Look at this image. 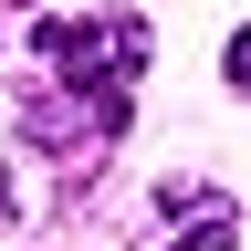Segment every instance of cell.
I'll return each instance as SVG.
<instances>
[{
	"label": "cell",
	"instance_id": "cell-1",
	"mask_svg": "<svg viewBox=\"0 0 251 251\" xmlns=\"http://www.w3.org/2000/svg\"><path fill=\"white\" fill-rule=\"evenodd\" d=\"M42 63H52L74 94H94V126H126V84L147 74V21H136V11L42 21Z\"/></svg>",
	"mask_w": 251,
	"mask_h": 251
},
{
	"label": "cell",
	"instance_id": "cell-2",
	"mask_svg": "<svg viewBox=\"0 0 251 251\" xmlns=\"http://www.w3.org/2000/svg\"><path fill=\"white\" fill-rule=\"evenodd\" d=\"M157 209L178 220V251H230V241H241V220L220 209L209 188H188V178H168V188H157Z\"/></svg>",
	"mask_w": 251,
	"mask_h": 251
},
{
	"label": "cell",
	"instance_id": "cell-3",
	"mask_svg": "<svg viewBox=\"0 0 251 251\" xmlns=\"http://www.w3.org/2000/svg\"><path fill=\"white\" fill-rule=\"evenodd\" d=\"M230 84L251 94V31H230Z\"/></svg>",
	"mask_w": 251,
	"mask_h": 251
}]
</instances>
